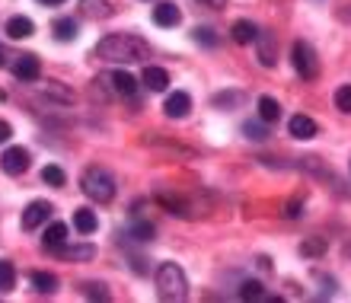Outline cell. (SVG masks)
<instances>
[{
    "label": "cell",
    "mask_w": 351,
    "mask_h": 303,
    "mask_svg": "<svg viewBox=\"0 0 351 303\" xmlns=\"http://www.w3.org/2000/svg\"><path fill=\"white\" fill-rule=\"evenodd\" d=\"M147 55H150L147 42L138 36H125V32L106 36L99 45L93 48V58L109 61V64H138V61H147Z\"/></svg>",
    "instance_id": "1"
},
{
    "label": "cell",
    "mask_w": 351,
    "mask_h": 303,
    "mask_svg": "<svg viewBox=\"0 0 351 303\" xmlns=\"http://www.w3.org/2000/svg\"><path fill=\"white\" fill-rule=\"evenodd\" d=\"M157 297L160 300H176V303L189 297V278H185L182 265L163 262L157 268Z\"/></svg>",
    "instance_id": "2"
},
{
    "label": "cell",
    "mask_w": 351,
    "mask_h": 303,
    "mask_svg": "<svg viewBox=\"0 0 351 303\" xmlns=\"http://www.w3.org/2000/svg\"><path fill=\"white\" fill-rule=\"evenodd\" d=\"M80 189L90 202L96 204H109L115 198V179H112L109 169H102V166H86L84 175H80Z\"/></svg>",
    "instance_id": "3"
},
{
    "label": "cell",
    "mask_w": 351,
    "mask_h": 303,
    "mask_svg": "<svg viewBox=\"0 0 351 303\" xmlns=\"http://www.w3.org/2000/svg\"><path fill=\"white\" fill-rule=\"evenodd\" d=\"M291 61H294V71L300 74V80H316L319 77V61H316V51L310 48V42H294Z\"/></svg>",
    "instance_id": "4"
},
{
    "label": "cell",
    "mask_w": 351,
    "mask_h": 303,
    "mask_svg": "<svg viewBox=\"0 0 351 303\" xmlns=\"http://www.w3.org/2000/svg\"><path fill=\"white\" fill-rule=\"evenodd\" d=\"M0 166L7 175H23L29 169V150L26 147H7L0 156Z\"/></svg>",
    "instance_id": "5"
},
{
    "label": "cell",
    "mask_w": 351,
    "mask_h": 303,
    "mask_svg": "<svg viewBox=\"0 0 351 303\" xmlns=\"http://www.w3.org/2000/svg\"><path fill=\"white\" fill-rule=\"evenodd\" d=\"M102 80L112 86V93H119L125 99H134V96H138V80H134L128 71H109Z\"/></svg>",
    "instance_id": "6"
},
{
    "label": "cell",
    "mask_w": 351,
    "mask_h": 303,
    "mask_svg": "<svg viewBox=\"0 0 351 303\" xmlns=\"http://www.w3.org/2000/svg\"><path fill=\"white\" fill-rule=\"evenodd\" d=\"M51 217V204L48 202H29L23 211V230H38Z\"/></svg>",
    "instance_id": "7"
},
{
    "label": "cell",
    "mask_w": 351,
    "mask_h": 303,
    "mask_svg": "<svg viewBox=\"0 0 351 303\" xmlns=\"http://www.w3.org/2000/svg\"><path fill=\"white\" fill-rule=\"evenodd\" d=\"M13 77H16L19 83H36L38 77H42V64H38L36 55H23L13 64Z\"/></svg>",
    "instance_id": "8"
},
{
    "label": "cell",
    "mask_w": 351,
    "mask_h": 303,
    "mask_svg": "<svg viewBox=\"0 0 351 303\" xmlns=\"http://www.w3.org/2000/svg\"><path fill=\"white\" fill-rule=\"evenodd\" d=\"M287 131H291V138H297V141H310L319 134V125H316L310 115H294V119L287 121Z\"/></svg>",
    "instance_id": "9"
},
{
    "label": "cell",
    "mask_w": 351,
    "mask_h": 303,
    "mask_svg": "<svg viewBox=\"0 0 351 303\" xmlns=\"http://www.w3.org/2000/svg\"><path fill=\"white\" fill-rule=\"evenodd\" d=\"M163 112H167L169 119H185V115L192 112V96H189V93H182V90H176L173 96H167Z\"/></svg>",
    "instance_id": "10"
},
{
    "label": "cell",
    "mask_w": 351,
    "mask_h": 303,
    "mask_svg": "<svg viewBox=\"0 0 351 303\" xmlns=\"http://www.w3.org/2000/svg\"><path fill=\"white\" fill-rule=\"evenodd\" d=\"M230 38L237 45H252V42L259 38V29H256V23H250V19H237L230 26Z\"/></svg>",
    "instance_id": "11"
},
{
    "label": "cell",
    "mask_w": 351,
    "mask_h": 303,
    "mask_svg": "<svg viewBox=\"0 0 351 303\" xmlns=\"http://www.w3.org/2000/svg\"><path fill=\"white\" fill-rule=\"evenodd\" d=\"M179 19H182V13H179L176 3H157V7H154V23H157V26L173 29V26H179Z\"/></svg>",
    "instance_id": "12"
},
{
    "label": "cell",
    "mask_w": 351,
    "mask_h": 303,
    "mask_svg": "<svg viewBox=\"0 0 351 303\" xmlns=\"http://www.w3.org/2000/svg\"><path fill=\"white\" fill-rule=\"evenodd\" d=\"M144 86H147L150 93H163L169 86V74L163 71V67H144Z\"/></svg>",
    "instance_id": "13"
},
{
    "label": "cell",
    "mask_w": 351,
    "mask_h": 303,
    "mask_svg": "<svg viewBox=\"0 0 351 303\" xmlns=\"http://www.w3.org/2000/svg\"><path fill=\"white\" fill-rule=\"evenodd\" d=\"M256 45H259V64L275 67V36H271V32H259Z\"/></svg>",
    "instance_id": "14"
},
{
    "label": "cell",
    "mask_w": 351,
    "mask_h": 303,
    "mask_svg": "<svg viewBox=\"0 0 351 303\" xmlns=\"http://www.w3.org/2000/svg\"><path fill=\"white\" fill-rule=\"evenodd\" d=\"M55 252H61V258H71V262H90L96 258V246L84 243V246H58Z\"/></svg>",
    "instance_id": "15"
},
{
    "label": "cell",
    "mask_w": 351,
    "mask_h": 303,
    "mask_svg": "<svg viewBox=\"0 0 351 303\" xmlns=\"http://www.w3.org/2000/svg\"><path fill=\"white\" fill-rule=\"evenodd\" d=\"M51 32H55L58 42H74L77 38V19H71V16L55 19V23H51Z\"/></svg>",
    "instance_id": "16"
},
{
    "label": "cell",
    "mask_w": 351,
    "mask_h": 303,
    "mask_svg": "<svg viewBox=\"0 0 351 303\" xmlns=\"http://www.w3.org/2000/svg\"><path fill=\"white\" fill-rule=\"evenodd\" d=\"M36 32V26H32V19L29 16H13L7 19V36L10 38H29Z\"/></svg>",
    "instance_id": "17"
},
{
    "label": "cell",
    "mask_w": 351,
    "mask_h": 303,
    "mask_svg": "<svg viewBox=\"0 0 351 303\" xmlns=\"http://www.w3.org/2000/svg\"><path fill=\"white\" fill-rule=\"evenodd\" d=\"M259 119L265 121V125H275V121L281 119V106H278L275 96H262L259 99Z\"/></svg>",
    "instance_id": "18"
},
{
    "label": "cell",
    "mask_w": 351,
    "mask_h": 303,
    "mask_svg": "<svg viewBox=\"0 0 351 303\" xmlns=\"http://www.w3.org/2000/svg\"><path fill=\"white\" fill-rule=\"evenodd\" d=\"M74 227H77V233H96V227H99V221H96V211H90V208H80V211H74Z\"/></svg>",
    "instance_id": "19"
},
{
    "label": "cell",
    "mask_w": 351,
    "mask_h": 303,
    "mask_svg": "<svg viewBox=\"0 0 351 303\" xmlns=\"http://www.w3.org/2000/svg\"><path fill=\"white\" fill-rule=\"evenodd\" d=\"M64 239H67V223H51L45 230L42 243H45V249H58V246H64Z\"/></svg>",
    "instance_id": "20"
},
{
    "label": "cell",
    "mask_w": 351,
    "mask_h": 303,
    "mask_svg": "<svg viewBox=\"0 0 351 303\" xmlns=\"http://www.w3.org/2000/svg\"><path fill=\"white\" fill-rule=\"evenodd\" d=\"M32 287L38 294H55L58 291V278L51 271H32Z\"/></svg>",
    "instance_id": "21"
},
{
    "label": "cell",
    "mask_w": 351,
    "mask_h": 303,
    "mask_svg": "<svg viewBox=\"0 0 351 303\" xmlns=\"http://www.w3.org/2000/svg\"><path fill=\"white\" fill-rule=\"evenodd\" d=\"M42 90H45V96H51V99H58V102H64V106H71V102H74V93L67 90L64 83H58V80H45V86H42Z\"/></svg>",
    "instance_id": "22"
},
{
    "label": "cell",
    "mask_w": 351,
    "mask_h": 303,
    "mask_svg": "<svg viewBox=\"0 0 351 303\" xmlns=\"http://www.w3.org/2000/svg\"><path fill=\"white\" fill-rule=\"evenodd\" d=\"M80 7H84V16H90V19H106V16H112L109 0H84Z\"/></svg>",
    "instance_id": "23"
},
{
    "label": "cell",
    "mask_w": 351,
    "mask_h": 303,
    "mask_svg": "<svg viewBox=\"0 0 351 303\" xmlns=\"http://www.w3.org/2000/svg\"><path fill=\"white\" fill-rule=\"evenodd\" d=\"M16 284V268L10 258H0V294H10Z\"/></svg>",
    "instance_id": "24"
},
{
    "label": "cell",
    "mask_w": 351,
    "mask_h": 303,
    "mask_svg": "<svg viewBox=\"0 0 351 303\" xmlns=\"http://www.w3.org/2000/svg\"><path fill=\"white\" fill-rule=\"evenodd\" d=\"M300 256H306V258L326 256V237H306L304 243H300Z\"/></svg>",
    "instance_id": "25"
},
{
    "label": "cell",
    "mask_w": 351,
    "mask_h": 303,
    "mask_svg": "<svg viewBox=\"0 0 351 303\" xmlns=\"http://www.w3.org/2000/svg\"><path fill=\"white\" fill-rule=\"evenodd\" d=\"M157 202L163 204V208H169V214H179V217H192V208L182 202V198H169V195L160 192L157 195Z\"/></svg>",
    "instance_id": "26"
},
{
    "label": "cell",
    "mask_w": 351,
    "mask_h": 303,
    "mask_svg": "<svg viewBox=\"0 0 351 303\" xmlns=\"http://www.w3.org/2000/svg\"><path fill=\"white\" fill-rule=\"evenodd\" d=\"M42 182L61 189V185H64V169H61V166H45V169H42Z\"/></svg>",
    "instance_id": "27"
},
{
    "label": "cell",
    "mask_w": 351,
    "mask_h": 303,
    "mask_svg": "<svg viewBox=\"0 0 351 303\" xmlns=\"http://www.w3.org/2000/svg\"><path fill=\"white\" fill-rule=\"evenodd\" d=\"M192 38H195V42H198V45H204V48H214V45H217V32H214L211 26L195 29V32H192Z\"/></svg>",
    "instance_id": "28"
},
{
    "label": "cell",
    "mask_w": 351,
    "mask_h": 303,
    "mask_svg": "<svg viewBox=\"0 0 351 303\" xmlns=\"http://www.w3.org/2000/svg\"><path fill=\"white\" fill-rule=\"evenodd\" d=\"M240 297L243 300H265V291H262L259 281H246V284L240 287Z\"/></svg>",
    "instance_id": "29"
},
{
    "label": "cell",
    "mask_w": 351,
    "mask_h": 303,
    "mask_svg": "<svg viewBox=\"0 0 351 303\" xmlns=\"http://www.w3.org/2000/svg\"><path fill=\"white\" fill-rule=\"evenodd\" d=\"M128 237H134L138 239V243H150V239H154V223H134V227H131V233Z\"/></svg>",
    "instance_id": "30"
},
{
    "label": "cell",
    "mask_w": 351,
    "mask_h": 303,
    "mask_svg": "<svg viewBox=\"0 0 351 303\" xmlns=\"http://www.w3.org/2000/svg\"><path fill=\"white\" fill-rule=\"evenodd\" d=\"M335 106H339V112L351 115V86H339L335 90Z\"/></svg>",
    "instance_id": "31"
},
{
    "label": "cell",
    "mask_w": 351,
    "mask_h": 303,
    "mask_svg": "<svg viewBox=\"0 0 351 303\" xmlns=\"http://www.w3.org/2000/svg\"><path fill=\"white\" fill-rule=\"evenodd\" d=\"M84 294L93 297V300H109V291H106V284H84Z\"/></svg>",
    "instance_id": "32"
},
{
    "label": "cell",
    "mask_w": 351,
    "mask_h": 303,
    "mask_svg": "<svg viewBox=\"0 0 351 303\" xmlns=\"http://www.w3.org/2000/svg\"><path fill=\"white\" fill-rule=\"evenodd\" d=\"M262 125H265V121H262ZM262 125H250V121H246V125H243V134H246L250 141H265L268 134H265V128H262Z\"/></svg>",
    "instance_id": "33"
},
{
    "label": "cell",
    "mask_w": 351,
    "mask_h": 303,
    "mask_svg": "<svg viewBox=\"0 0 351 303\" xmlns=\"http://www.w3.org/2000/svg\"><path fill=\"white\" fill-rule=\"evenodd\" d=\"M10 134H13V128H10V121H3V119H0V144H7V141H10Z\"/></svg>",
    "instance_id": "34"
},
{
    "label": "cell",
    "mask_w": 351,
    "mask_h": 303,
    "mask_svg": "<svg viewBox=\"0 0 351 303\" xmlns=\"http://www.w3.org/2000/svg\"><path fill=\"white\" fill-rule=\"evenodd\" d=\"M202 3H208V7H214V10H223V7H227V0H202Z\"/></svg>",
    "instance_id": "35"
},
{
    "label": "cell",
    "mask_w": 351,
    "mask_h": 303,
    "mask_svg": "<svg viewBox=\"0 0 351 303\" xmlns=\"http://www.w3.org/2000/svg\"><path fill=\"white\" fill-rule=\"evenodd\" d=\"M42 3H48V7H58V3H64V0H42Z\"/></svg>",
    "instance_id": "36"
},
{
    "label": "cell",
    "mask_w": 351,
    "mask_h": 303,
    "mask_svg": "<svg viewBox=\"0 0 351 303\" xmlns=\"http://www.w3.org/2000/svg\"><path fill=\"white\" fill-rule=\"evenodd\" d=\"M3 58H7V55H3V48H0V64H3Z\"/></svg>",
    "instance_id": "37"
}]
</instances>
